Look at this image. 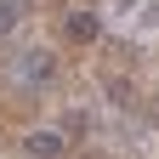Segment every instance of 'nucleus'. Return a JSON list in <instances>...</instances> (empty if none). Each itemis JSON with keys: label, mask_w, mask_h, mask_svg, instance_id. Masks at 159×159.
I'll return each mask as SVG.
<instances>
[{"label": "nucleus", "mask_w": 159, "mask_h": 159, "mask_svg": "<svg viewBox=\"0 0 159 159\" xmlns=\"http://www.w3.org/2000/svg\"><path fill=\"white\" fill-rule=\"evenodd\" d=\"M148 29H159V0H153V6H148Z\"/></svg>", "instance_id": "39448f33"}, {"label": "nucleus", "mask_w": 159, "mask_h": 159, "mask_svg": "<svg viewBox=\"0 0 159 159\" xmlns=\"http://www.w3.org/2000/svg\"><path fill=\"white\" fill-rule=\"evenodd\" d=\"M63 29H68V40H80V46H91V40L102 34V11H91V6H74V11L63 17Z\"/></svg>", "instance_id": "f03ea898"}, {"label": "nucleus", "mask_w": 159, "mask_h": 159, "mask_svg": "<svg viewBox=\"0 0 159 159\" xmlns=\"http://www.w3.org/2000/svg\"><path fill=\"white\" fill-rule=\"evenodd\" d=\"M17 80H23V85H46V80H57V57H51L46 46L17 51Z\"/></svg>", "instance_id": "f257e3e1"}, {"label": "nucleus", "mask_w": 159, "mask_h": 159, "mask_svg": "<svg viewBox=\"0 0 159 159\" xmlns=\"http://www.w3.org/2000/svg\"><path fill=\"white\" fill-rule=\"evenodd\" d=\"M63 148H68L63 131H29V136H23V153H29V159H63Z\"/></svg>", "instance_id": "7ed1b4c3"}, {"label": "nucleus", "mask_w": 159, "mask_h": 159, "mask_svg": "<svg viewBox=\"0 0 159 159\" xmlns=\"http://www.w3.org/2000/svg\"><path fill=\"white\" fill-rule=\"evenodd\" d=\"M17 23H23V0H0V40H6Z\"/></svg>", "instance_id": "20e7f679"}]
</instances>
